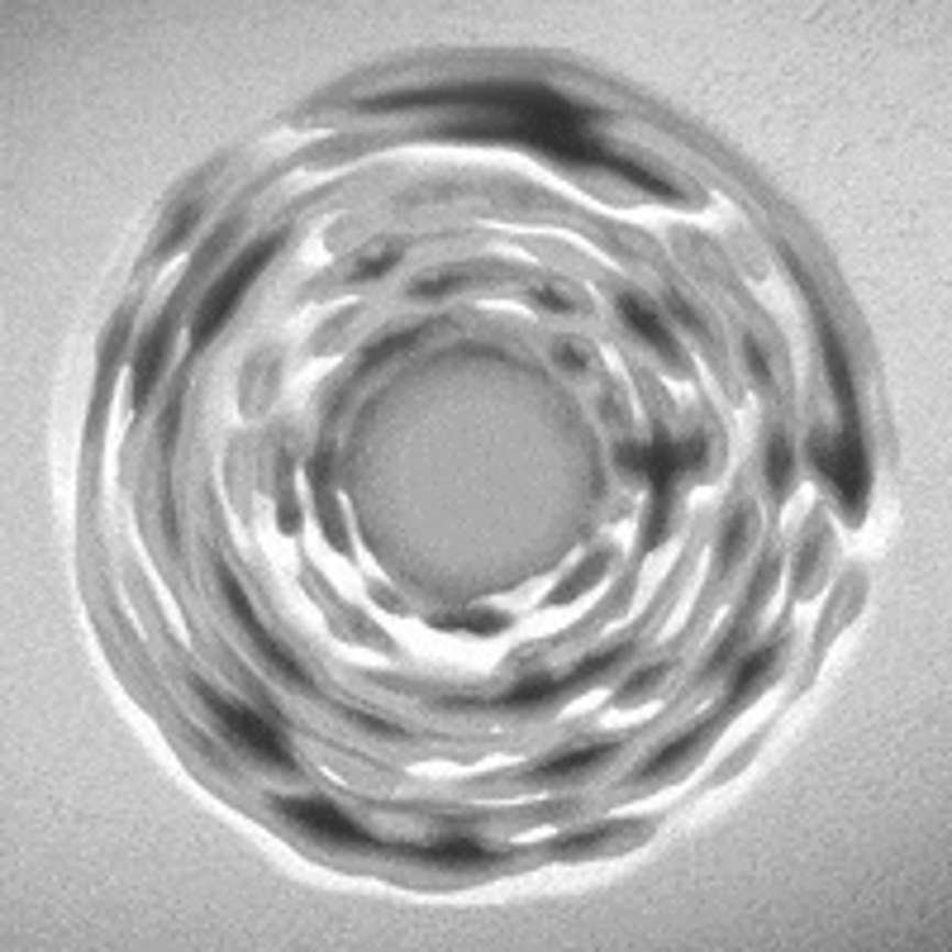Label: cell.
Returning <instances> with one entry per match:
<instances>
[{"label": "cell", "mask_w": 952, "mask_h": 952, "mask_svg": "<svg viewBox=\"0 0 952 952\" xmlns=\"http://www.w3.org/2000/svg\"><path fill=\"white\" fill-rule=\"evenodd\" d=\"M810 463L833 486V496L843 500V510L853 519H862V510H867V453H862V429H843L839 439L815 434Z\"/></svg>", "instance_id": "cell-1"}, {"label": "cell", "mask_w": 952, "mask_h": 952, "mask_svg": "<svg viewBox=\"0 0 952 952\" xmlns=\"http://www.w3.org/2000/svg\"><path fill=\"white\" fill-rule=\"evenodd\" d=\"M272 253H277V239L253 243V248L243 253L239 263L229 267L224 277L210 286V296L200 300L196 324H191V343H196V348H206V343H210V339L224 329V320H229V314H234V306H239V296H243V291H248V286L257 281V272H263V267L272 263Z\"/></svg>", "instance_id": "cell-2"}, {"label": "cell", "mask_w": 952, "mask_h": 952, "mask_svg": "<svg viewBox=\"0 0 952 952\" xmlns=\"http://www.w3.org/2000/svg\"><path fill=\"white\" fill-rule=\"evenodd\" d=\"M200 690V700L210 705V715L224 724V733L234 739L239 748H248V753H257L263 762H272V767H286L291 772L296 762H291V753H286V743L277 739V729L272 724H263L253 710H243V705H234V700H224V696H214L210 686H196Z\"/></svg>", "instance_id": "cell-3"}, {"label": "cell", "mask_w": 952, "mask_h": 952, "mask_svg": "<svg viewBox=\"0 0 952 952\" xmlns=\"http://www.w3.org/2000/svg\"><path fill=\"white\" fill-rule=\"evenodd\" d=\"M272 805H277V815L296 819V824H306L310 833H320V839H329V843H343V848H381L363 824H353V819L343 815L339 805H329V800H320V796H277Z\"/></svg>", "instance_id": "cell-4"}, {"label": "cell", "mask_w": 952, "mask_h": 952, "mask_svg": "<svg viewBox=\"0 0 952 952\" xmlns=\"http://www.w3.org/2000/svg\"><path fill=\"white\" fill-rule=\"evenodd\" d=\"M220 586H224V596H229V610H234V619H239V624H243V633H248V639H253V647H257V653L267 657V667L277 672V676H286V682H291V686L310 690V676L300 672V667H296V657L286 653V647H281L277 639H272L267 629H263V619H257V610H253V605H248V596H243V586H239V582H234V576H229V572H220Z\"/></svg>", "instance_id": "cell-5"}, {"label": "cell", "mask_w": 952, "mask_h": 952, "mask_svg": "<svg viewBox=\"0 0 952 952\" xmlns=\"http://www.w3.org/2000/svg\"><path fill=\"white\" fill-rule=\"evenodd\" d=\"M819 314V343H824V367H829V386H833V396H839V410H843V429H857V406H853V372H848V353H843V339L833 334V324H829V314L824 310H815Z\"/></svg>", "instance_id": "cell-6"}, {"label": "cell", "mask_w": 952, "mask_h": 952, "mask_svg": "<svg viewBox=\"0 0 952 952\" xmlns=\"http://www.w3.org/2000/svg\"><path fill=\"white\" fill-rule=\"evenodd\" d=\"M167 334H171V314H163V320L153 324V334L143 339V348H139V357H134V406H143V400H148L157 372H163V363H167Z\"/></svg>", "instance_id": "cell-7"}, {"label": "cell", "mask_w": 952, "mask_h": 952, "mask_svg": "<svg viewBox=\"0 0 952 952\" xmlns=\"http://www.w3.org/2000/svg\"><path fill=\"white\" fill-rule=\"evenodd\" d=\"M619 310H624V320H629V329H633V334H639V339H647V343H653V348H657L662 357H672V363H682V348H676V339H672V329H667V324H662V320H657V314H653V310H647V306H643V300H639V296H624V300H619Z\"/></svg>", "instance_id": "cell-8"}, {"label": "cell", "mask_w": 952, "mask_h": 952, "mask_svg": "<svg viewBox=\"0 0 952 952\" xmlns=\"http://www.w3.org/2000/svg\"><path fill=\"white\" fill-rule=\"evenodd\" d=\"M605 757H615V743H596V748H576V753H562V757H547L533 782H562V776H576V772H590L600 767Z\"/></svg>", "instance_id": "cell-9"}, {"label": "cell", "mask_w": 952, "mask_h": 952, "mask_svg": "<svg viewBox=\"0 0 952 952\" xmlns=\"http://www.w3.org/2000/svg\"><path fill=\"white\" fill-rule=\"evenodd\" d=\"M567 676L562 682H553V676H529V682H519L514 690H505L500 696V705L505 710H524V705H547V700H557V696H567Z\"/></svg>", "instance_id": "cell-10"}, {"label": "cell", "mask_w": 952, "mask_h": 952, "mask_svg": "<svg viewBox=\"0 0 952 952\" xmlns=\"http://www.w3.org/2000/svg\"><path fill=\"white\" fill-rule=\"evenodd\" d=\"M700 739H710V729H690V733H682V739H676L672 748H662V753H653L639 767V782H653V776H662V772H672V767H682V757H690L700 748Z\"/></svg>", "instance_id": "cell-11"}, {"label": "cell", "mask_w": 952, "mask_h": 952, "mask_svg": "<svg viewBox=\"0 0 952 952\" xmlns=\"http://www.w3.org/2000/svg\"><path fill=\"white\" fill-rule=\"evenodd\" d=\"M772 662H776V647H757L753 657H743V662H739V682H733L729 700H724V710H733V705H739V700H748V696H753V686H757L762 676L772 672Z\"/></svg>", "instance_id": "cell-12"}, {"label": "cell", "mask_w": 952, "mask_h": 952, "mask_svg": "<svg viewBox=\"0 0 952 952\" xmlns=\"http://www.w3.org/2000/svg\"><path fill=\"white\" fill-rule=\"evenodd\" d=\"M424 862H486L490 853L481 843H467V839H443V843H429V848H414Z\"/></svg>", "instance_id": "cell-13"}, {"label": "cell", "mask_w": 952, "mask_h": 952, "mask_svg": "<svg viewBox=\"0 0 952 952\" xmlns=\"http://www.w3.org/2000/svg\"><path fill=\"white\" fill-rule=\"evenodd\" d=\"M624 653H629V647H610V653H596V657H586V662H582V667H576V672L567 676V686L576 690V686H586V682H596V676H605V672H610V667H615V662H619V657H624Z\"/></svg>", "instance_id": "cell-14"}, {"label": "cell", "mask_w": 952, "mask_h": 952, "mask_svg": "<svg viewBox=\"0 0 952 952\" xmlns=\"http://www.w3.org/2000/svg\"><path fill=\"white\" fill-rule=\"evenodd\" d=\"M790 490V449H786V439L776 434L772 439V496H786Z\"/></svg>", "instance_id": "cell-15"}, {"label": "cell", "mask_w": 952, "mask_h": 952, "mask_svg": "<svg viewBox=\"0 0 952 952\" xmlns=\"http://www.w3.org/2000/svg\"><path fill=\"white\" fill-rule=\"evenodd\" d=\"M410 343H414V329H410V334H391V339H381L377 348H367V353H363V372H367V367H377V363H386V357L400 353V348H410Z\"/></svg>", "instance_id": "cell-16"}, {"label": "cell", "mask_w": 952, "mask_h": 952, "mask_svg": "<svg viewBox=\"0 0 952 952\" xmlns=\"http://www.w3.org/2000/svg\"><path fill=\"white\" fill-rule=\"evenodd\" d=\"M505 624L500 615H486V610H476V615H453V619H443V629H476V633H496Z\"/></svg>", "instance_id": "cell-17"}, {"label": "cell", "mask_w": 952, "mask_h": 952, "mask_svg": "<svg viewBox=\"0 0 952 952\" xmlns=\"http://www.w3.org/2000/svg\"><path fill=\"white\" fill-rule=\"evenodd\" d=\"M615 829H590V833H572V839H557L553 853H586V848H600Z\"/></svg>", "instance_id": "cell-18"}, {"label": "cell", "mask_w": 952, "mask_h": 952, "mask_svg": "<svg viewBox=\"0 0 952 952\" xmlns=\"http://www.w3.org/2000/svg\"><path fill=\"white\" fill-rule=\"evenodd\" d=\"M657 676H662V662H657V667H647V672L639 676V682H629V686H619V696H615V700H619V705H629V700H639V696H643V690H647V686H653V682H657Z\"/></svg>", "instance_id": "cell-19"}, {"label": "cell", "mask_w": 952, "mask_h": 952, "mask_svg": "<svg viewBox=\"0 0 952 952\" xmlns=\"http://www.w3.org/2000/svg\"><path fill=\"white\" fill-rule=\"evenodd\" d=\"M396 257H400V248H381L377 257H367V263H357V277H363V281H367V277H381V272L391 267Z\"/></svg>", "instance_id": "cell-20"}]
</instances>
